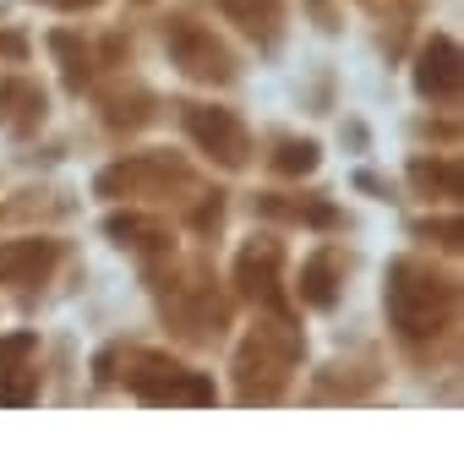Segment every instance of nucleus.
Wrapping results in <instances>:
<instances>
[{
	"mask_svg": "<svg viewBox=\"0 0 464 464\" xmlns=\"http://www.w3.org/2000/svg\"><path fill=\"white\" fill-rule=\"evenodd\" d=\"M388 323L410 350H426L431 339L453 334V312H459V285L453 274L420 263V257H399L388 263Z\"/></svg>",
	"mask_w": 464,
	"mask_h": 464,
	"instance_id": "1",
	"label": "nucleus"
},
{
	"mask_svg": "<svg viewBox=\"0 0 464 464\" xmlns=\"http://www.w3.org/2000/svg\"><path fill=\"white\" fill-rule=\"evenodd\" d=\"M301 355H306V339H301V328H290V317L257 323L236 350V399L274 404L290 388V372L301 366Z\"/></svg>",
	"mask_w": 464,
	"mask_h": 464,
	"instance_id": "2",
	"label": "nucleus"
},
{
	"mask_svg": "<svg viewBox=\"0 0 464 464\" xmlns=\"http://www.w3.org/2000/svg\"><path fill=\"white\" fill-rule=\"evenodd\" d=\"M131 366H137V372H126V388H131L142 404H197V410H202V404L218 399L213 377H202V372H191V366H180V361L131 350Z\"/></svg>",
	"mask_w": 464,
	"mask_h": 464,
	"instance_id": "3",
	"label": "nucleus"
},
{
	"mask_svg": "<svg viewBox=\"0 0 464 464\" xmlns=\"http://www.w3.org/2000/svg\"><path fill=\"white\" fill-rule=\"evenodd\" d=\"M164 50L180 66V77H191V82H208V88L236 82V55H229V44L213 28L191 23V17H169L164 23Z\"/></svg>",
	"mask_w": 464,
	"mask_h": 464,
	"instance_id": "4",
	"label": "nucleus"
},
{
	"mask_svg": "<svg viewBox=\"0 0 464 464\" xmlns=\"http://www.w3.org/2000/svg\"><path fill=\"white\" fill-rule=\"evenodd\" d=\"M93 186L99 197H169V191H191V164L175 153H131L110 164Z\"/></svg>",
	"mask_w": 464,
	"mask_h": 464,
	"instance_id": "5",
	"label": "nucleus"
},
{
	"mask_svg": "<svg viewBox=\"0 0 464 464\" xmlns=\"http://www.w3.org/2000/svg\"><path fill=\"white\" fill-rule=\"evenodd\" d=\"M180 126H186V137H191L208 159H218L224 169H246V159H252V131H246V121H241L236 110L180 104Z\"/></svg>",
	"mask_w": 464,
	"mask_h": 464,
	"instance_id": "6",
	"label": "nucleus"
},
{
	"mask_svg": "<svg viewBox=\"0 0 464 464\" xmlns=\"http://www.w3.org/2000/svg\"><path fill=\"white\" fill-rule=\"evenodd\" d=\"M236 290L257 306H268L274 317H290V301H285V246L274 236L263 241H246L236 252Z\"/></svg>",
	"mask_w": 464,
	"mask_h": 464,
	"instance_id": "7",
	"label": "nucleus"
},
{
	"mask_svg": "<svg viewBox=\"0 0 464 464\" xmlns=\"http://www.w3.org/2000/svg\"><path fill=\"white\" fill-rule=\"evenodd\" d=\"M164 317H169L186 339H218L224 323H229V306H224L208 285H180V290L164 301Z\"/></svg>",
	"mask_w": 464,
	"mask_h": 464,
	"instance_id": "8",
	"label": "nucleus"
},
{
	"mask_svg": "<svg viewBox=\"0 0 464 464\" xmlns=\"http://www.w3.org/2000/svg\"><path fill=\"white\" fill-rule=\"evenodd\" d=\"M61 263V241L50 236H28V241H0V285H17V290H34L55 274Z\"/></svg>",
	"mask_w": 464,
	"mask_h": 464,
	"instance_id": "9",
	"label": "nucleus"
},
{
	"mask_svg": "<svg viewBox=\"0 0 464 464\" xmlns=\"http://www.w3.org/2000/svg\"><path fill=\"white\" fill-rule=\"evenodd\" d=\"M415 93L431 104H453L459 99V44L448 34H431L415 55Z\"/></svg>",
	"mask_w": 464,
	"mask_h": 464,
	"instance_id": "10",
	"label": "nucleus"
},
{
	"mask_svg": "<svg viewBox=\"0 0 464 464\" xmlns=\"http://www.w3.org/2000/svg\"><path fill=\"white\" fill-rule=\"evenodd\" d=\"M344 274H350V257L339 252V246H317L306 263H301V301L306 306H317V312H328V306H339V295H344Z\"/></svg>",
	"mask_w": 464,
	"mask_h": 464,
	"instance_id": "11",
	"label": "nucleus"
},
{
	"mask_svg": "<svg viewBox=\"0 0 464 464\" xmlns=\"http://www.w3.org/2000/svg\"><path fill=\"white\" fill-rule=\"evenodd\" d=\"M44 121V88L28 77H0V131L28 137Z\"/></svg>",
	"mask_w": 464,
	"mask_h": 464,
	"instance_id": "12",
	"label": "nucleus"
},
{
	"mask_svg": "<svg viewBox=\"0 0 464 464\" xmlns=\"http://www.w3.org/2000/svg\"><path fill=\"white\" fill-rule=\"evenodd\" d=\"M224 17L236 23L246 39H257L263 50H274L285 39V0H218Z\"/></svg>",
	"mask_w": 464,
	"mask_h": 464,
	"instance_id": "13",
	"label": "nucleus"
},
{
	"mask_svg": "<svg viewBox=\"0 0 464 464\" xmlns=\"http://www.w3.org/2000/svg\"><path fill=\"white\" fill-rule=\"evenodd\" d=\"M104 236L115 241V246H131V252H142V257H169V229L159 224V218H148V213H110L104 218Z\"/></svg>",
	"mask_w": 464,
	"mask_h": 464,
	"instance_id": "14",
	"label": "nucleus"
},
{
	"mask_svg": "<svg viewBox=\"0 0 464 464\" xmlns=\"http://www.w3.org/2000/svg\"><path fill=\"white\" fill-rule=\"evenodd\" d=\"M257 213L290 218V224H312V229H334V224H339V208H334V202H323V197H285V191L257 197Z\"/></svg>",
	"mask_w": 464,
	"mask_h": 464,
	"instance_id": "15",
	"label": "nucleus"
},
{
	"mask_svg": "<svg viewBox=\"0 0 464 464\" xmlns=\"http://www.w3.org/2000/svg\"><path fill=\"white\" fill-rule=\"evenodd\" d=\"M410 180H415V191L420 197H442V202H453V197H464V169H459V159H415L410 164Z\"/></svg>",
	"mask_w": 464,
	"mask_h": 464,
	"instance_id": "16",
	"label": "nucleus"
},
{
	"mask_svg": "<svg viewBox=\"0 0 464 464\" xmlns=\"http://www.w3.org/2000/svg\"><path fill=\"white\" fill-rule=\"evenodd\" d=\"M50 44H55V55H61V77H66V88L72 93H82L88 88V77H93V50L88 44H77V34H50Z\"/></svg>",
	"mask_w": 464,
	"mask_h": 464,
	"instance_id": "17",
	"label": "nucleus"
},
{
	"mask_svg": "<svg viewBox=\"0 0 464 464\" xmlns=\"http://www.w3.org/2000/svg\"><path fill=\"white\" fill-rule=\"evenodd\" d=\"M268 164H274L279 175H312V169L323 164V148H317L312 137H279L274 153H268Z\"/></svg>",
	"mask_w": 464,
	"mask_h": 464,
	"instance_id": "18",
	"label": "nucleus"
},
{
	"mask_svg": "<svg viewBox=\"0 0 464 464\" xmlns=\"http://www.w3.org/2000/svg\"><path fill=\"white\" fill-rule=\"evenodd\" d=\"M0 377H6V382H0V404H28V399H39V372L34 366H6V372H0Z\"/></svg>",
	"mask_w": 464,
	"mask_h": 464,
	"instance_id": "19",
	"label": "nucleus"
},
{
	"mask_svg": "<svg viewBox=\"0 0 464 464\" xmlns=\"http://www.w3.org/2000/svg\"><path fill=\"white\" fill-rule=\"evenodd\" d=\"M28 355H34V334H6V339H0V372L28 361Z\"/></svg>",
	"mask_w": 464,
	"mask_h": 464,
	"instance_id": "20",
	"label": "nucleus"
},
{
	"mask_svg": "<svg viewBox=\"0 0 464 464\" xmlns=\"http://www.w3.org/2000/svg\"><path fill=\"white\" fill-rule=\"evenodd\" d=\"M420 236H437L442 252H459V236H464V224L459 218H442V224H420Z\"/></svg>",
	"mask_w": 464,
	"mask_h": 464,
	"instance_id": "21",
	"label": "nucleus"
},
{
	"mask_svg": "<svg viewBox=\"0 0 464 464\" xmlns=\"http://www.w3.org/2000/svg\"><path fill=\"white\" fill-rule=\"evenodd\" d=\"M0 61L23 66V61H28V39H23V34H0Z\"/></svg>",
	"mask_w": 464,
	"mask_h": 464,
	"instance_id": "22",
	"label": "nucleus"
},
{
	"mask_svg": "<svg viewBox=\"0 0 464 464\" xmlns=\"http://www.w3.org/2000/svg\"><path fill=\"white\" fill-rule=\"evenodd\" d=\"M61 6H77V0H61ZM82 6H88V0H82Z\"/></svg>",
	"mask_w": 464,
	"mask_h": 464,
	"instance_id": "23",
	"label": "nucleus"
}]
</instances>
